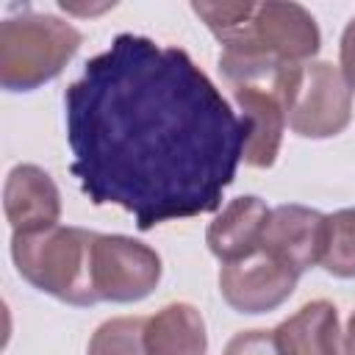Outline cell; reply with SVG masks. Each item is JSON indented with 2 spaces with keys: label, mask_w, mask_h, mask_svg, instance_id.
Returning <instances> with one entry per match:
<instances>
[{
  "label": "cell",
  "mask_w": 355,
  "mask_h": 355,
  "mask_svg": "<svg viewBox=\"0 0 355 355\" xmlns=\"http://www.w3.org/2000/svg\"><path fill=\"white\" fill-rule=\"evenodd\" d=\"M3 208L14 233H39L61 219V194L53 178L36 164H17L6 175Z\"/></svg>",
  "instance_id": "10"
},
{
  "label": "cell",
  "mask_w": 355,
  "mask_h": 355,
  "mask_svg": "<svg viewBox=\"0 0 355 355\" xmlns=\"http://www.w3.org/2000/svg\"><path fill=\"white\" fill-rule=\"evenodd\" d=\"M269 214L272 208L261 197L247 194L230 200L205 230V244L211 255L225 266L258 252L263 244Z\"/></svg>",
  "instance_id": "11"
},
{
  "label": "cell",
  "mask_w": 355,
  "mask_h": 355,
  "mask_svg": "<svg viewBox=\"0 0 355 355\" xmlns=\"http://www.w3.org/2000/svg\"><path fill=\"white\" fill-rule=\"evenodd\" d=\"M300 272L258 250L219 269V294L239 313H266L280 308L297 288Z\"/></svg>",
  "instance_id": "8"
},
{
  "label": "cell",
  "mask_w": 355,
  "mask_h": 355,
  "mask_svg": "<svg viewBox=\"0 0 355 355\" xmlns=\"http://www.w3.org/2000/svg\"><path fill=\"white\" fill-rule=\"evenodd\" d=\"M191 11L222 44V53L308 64L322 47L313 14L300 3H191Z\"/></svg>",
  "instance_id": "2"
},
{
  "label": "cell",
  "mask_w": 355,
  "mask_h": 355,
  "mask_svg": "<svg viewBox=\"0 0 355 355\" xmlns=\"http://www.w3.org/2000/svg\"><path fill=\"white\" fill-rule=\"evenodd\" d=\"M83 36L53 14L25 11L0 22V86L6 92H33L72 61Z\"/></svg>",
  "instance_id": "5"
},
{
  "label": "cell",
  "mask_w": 355,
  "mask_h": 355,
  "mask_svg": "<svg viewBox=\"0 0 355 355\" xmlns=\"http://www.w3.org/2000/svg\"><path fill=\"white\" fill-rule=\"evenodd\" d=\"M344 355H355V313L349 316L347 330H344Z\"/></svg>",
  "instance_id": "19"
},
{
  "label": "cell",
  "mask_w": 355,
  "mask_h": 355,
  "mask_svg": "<svg viewBox=\"0 0 355 355\" xmlns=\"http://www.w3.org/2000/svg\"><path fill=\"white\" fill-rule=\"evenodd\" d=\"M300 67L302 64L277 58L219 53V72L233 89V100L247 130L244 164L266 169L277 161Z\"/></svg>",
  "instance_id": "3"
},
{
  "label": "cell",
  "mask_w": 355,
  "mask_h": 355,
  "mask_svg": "<svg viewBox=\"0 0 355 355\" xmlns=\"http://www.w3.org/2000/svg\"><path fill=\"white\" fill-rule=\"evenodd\" d=\"M92 244L94 230L55 225L39 233H11V258L33 288L67 305H97Z\"/></svg>",
  "instance_id": "4"
},
{
  "label": "cell",
  "mask_w": 355,
  "mask_h": 355,
  "mask_svg": "<svg viewBox=\"0 0 355 355\" xmlns=\"http://www.w3.org/2000/svg\"><path fill=\"white\" fill-rule=\"evenodd\" d=\"M338 53H341V72H344V78H347V83L352 86V92H355V17L349 19V25L344 28V33H341V47H338Z\"/></svg>",
  "instance_id": "17"
},
{
  "label": "cell",
  "mask_w": 355,
  "mask_h": 355,
  "mask_svg": "<svg viewBox=\"0 0 355 355\" xmlns=\"http://www.w3.org/2000/svg\"><path fill=\"white\" fill-rule=\"evenodd\" d=\"M319 266L333 277H355V208H341L327 216V241Z\"/></svg>",
  "instance_id": "14"
},
{
  "label": "cell",
  "mask_w": 355,
  "mask_h": 355,
  "mask_svg": "<svg viewBox=\"0 0 355 355\" xmlns=\"http://www.w3.org/2000/svg\"><path fill=\"white\" fill-rule=\"evenodd\" d=\"M161 255L119 233H94L92 283L97 302H139L153 294L161 280Z\"/></svg>",
  "instance_id": "7"
},
{
  "label": "cell",
  "mask_w": 355,
  "mask_h": 355,
  "mask_svg": "<svg viewBox=\"0 0 355 355\" xmlns=\"http://www.w3.org/2000/svg\"><path fill=\"white\" fill-rule=\"evenodd\" d=\"M64 122L80 191L139 230L216 211L244 161V122L216 83L186 50L139 33L86 61Z\"/></svg>",
  "instance_id": "1"
},
{
  "label": "cell",
  "mask_w": 355,
  "mask_h": 355,
  "mask_svg": "<svg viewBox=\"0 0 355 355\" xmlns=\"http://www.w3.org/2000/svg\"><path fill=\"white\" fill-rule=\"evenodd\" d=\"M275 333L283 355H344L338 311L327 300L305 302L297 313L283 319Z\"/></svg>",
  "instance_id": "12"
},
{
  "label": "cell",
  "mask_w": 355,
  "mask_h": 355,
  "mask_svg": "<svg viewBox=\"0 0 355 355\" xmlns=\"http://www.w3.org/2000/svg\"><path fill=\"white\" fill-rule=\"evenodd\" d=\"M352 86L341 67L308 61L297 72L288 103V128L302 139H333L352 119Z\"/></svg>",
  "instance_id": "6"
},
{
  "label": "cell",
  "mask_w": 355,
  "mask_h": 355,
  "mask_svg": "<svg viewBox=\"0 0 355 355\" xmlns=\"http://www.w3.org/2000/svg\"><path fill=\"white\" fill-rule=\"evenodd\" d=\"M327 241V216L316 208L286 202L272 208L261 250L272 252L300 275L322 263Z\"/></svg>",
  "instance_id": "9"
},
{
  "label": "cell",
  "mask_w": 355,
  "mask_h": 355,
  "mask_svg": "<svg viewBox=\"0 0 355 355\" xmlns=\"http://www.w3.org/2000/svg\"><path fill=\"white\" fill-rule=\"evenodd\" d=\"M105 8H114V3H103V6H72V3H61V11H67V14H100V11H105Z\"/></svg>",
  "instance_id": "18"
},
{
  "label": "cell",
  "mask_w": 355,
  "mask_h": 355,
  "mask_svg": "<svg viewBox=\"0 0 355 355\" xmlns=\"http://www.w3.org/2000/svg\"><path fill=\"white\" fill-rule=\"evenodd\" d=\"M225 355H283L275 330H241L225 344Z\"/></svg>",
  "instance_id": "16"
},
{
  "label": "cell",
  "mask_w": 355,
  "mask_h": 355,
  "mask_svg": "<svg viewBox=\"0 0 355 355\" xmlns=\"http://www.w3.org/2000/svg\"><path fill=\"white\" fill-rule=\"evenodd\" d=\"M147 316H116L103 322L86 347V355H147L144 347Z\"/></svg>",
  "instance_id": "15"
},
{
  "label": "cell",
  "mask_w": 355,
  "mask_h": 355,
  "mask_svg": "<svg viewBox=\"0 0 355 355\" xmlns=\"http://www.w3.org/2000/svg\"><path fill=\"white\" fill-rule=\"evenodd\" d=\"M147 355H205L208 333L202 313L189 302H169L144 324Z\"/></svg>",
  "instance_id": "13"
}]
</instances>
